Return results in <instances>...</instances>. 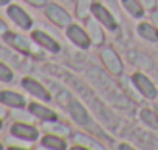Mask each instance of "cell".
Segmentation results:
<instances>
[{"instance_id":"obj_1","label":"cell","mask_w":158,"mask_h":150,"mask_svg":"<svg viewBox=\"0 0 158 150\" xmlns=\"http://www.w3.org/2000/svg\"><path fill=\"white\" fill-rule=\"evenodd\" d=\"M132 81H133V84L138 87V90L146 96V98H149V99H153L155 96H156V88L153 87V84L146 78V76H143L141 73H136V74H133L132 76Z\"/></svg>"},{"instance_id":"obj_2","label":"cell","mask_w":158,"mask_h":150,"mask_svg":"<svg viewBox=\"0 0 158 150\" xmlns=\"http://www.w3.org/2000/svg\"><path fill=\"white\" fill-rule=\"evenodd\" d=\"M102 60H104V63H106V67L109 68L110 73H113V74L123 73V63L119 60V56L112 48H106L102 51Z\"/></svg>"},{"instance_id":"obj_3","label":"cell","mask_w":158,"mask_h":150,"mask_svg":"<svg viewBox=\"0 0 158 150\" xmlns=\"http://www.w3.org/2000/svg\"><path fill=\"white\" fill-rule=\"evenodd\" d=\"M47 16L51 19V22H54L57 26H67L70 23V16L65 10H62L57 5H50L47 6Z\"/></svg>"},{"instance_id":"obj_4","label":"cell","mask_w":158,"mask_h":150,"mask_svg":"<svg viewBox=\"0 0 158 150\" xmlns=\"http://www.w3.org/2000/svg\"><path fill=\"white\" fill-rule=\"evenodd\" d=\"M67 36H68L70 40H73V43H76L77 47H81V48H89V45H90L89 36L85 34V31L81 26H77V25L70 26L68 31H67Z\"/></svg>"},{"instance_id":"obj_5","label":"cell","mask_w":158,"mask_h":150,"mask_svg":"<svg viewBox=\"0 0 158 150\" xmlns=\"http://www.w3.org/2000/svg\"><path fill=\"white\" fill-rule=\"evenodd\" d=\"M92 11H93L95 17H96L99 22H102L107 28H110V30H116V22H115V19L112 17V14H110L102 5H99V3L92 5Z\"/></svg>"},{"instance_id":"obj_6","label":"cell","mask_w":158,"mask_h":150,"mask_svg":"<svg viewBox=\"0 0 158 150\" xmlns=\"http://www.w3.org/2000/svg\"><path fill=\"white\" fill-rule=\"evenodd\" d=\"M8 14H10V17L19 25V26H22V28H30L31 26V19H30V16L22 10V8H19V6H10V10H8Z\"/></svg>"},{"instance_id":"obj_7","label":"cell","mask_w":158,"mask_h":150,"mask_svg":"<svg viewBox=\"0 0 158 150\" xmlns=\"http://www.w3.org/2000/svg\"><path fill=\"white\" fill-rule=\"evenodd\" d=\"M22 85H23L31 95L37 96L39 99L50 101V93H48V91H47L39 82H36L34 79H23V81H22Z\"/></svg>"},{"instance_id":"obj_8","label":"cell","mask_w":158,"mask_h":150,"mask_svg":"<svg viewBox=\"0 0 158 150\" xmlns=\"http://www.w3.org/2000/svg\"><path fill=\"white\" fill-rule=\"evenodd\" d=\"M70 113H71V116H73V119L77 122V124H81V125H85V124H89V113L85 111V108L79 104V102H76V101H71L70 102Z\"/></svg>"},{"instance_id":"obj_9","label":"cell","mask_w":158,"mask_h":150,"mask_svg":"<svg viewBox=\"0 0 158 150\" xmlns=\"http://www.w3.org/2000/svg\"><path fill=\"white\" fill-rule=\"evenodd\" d=\"M11 132H13V135H16V136L22 138V139L33 141V139L37 138V130L33 128L31 125H27V124H14Z\"/></svg>"},{"instance_id":"obj_10","label":"cell","mask_w":158,"mask_h":150,"mask_svg":"<svg viewBox=\"0 0 158 150\" xmlns=\"http://www.w3.org/2000/svg\"><path fill=\"white\" fill-rule=\"evenodd\" d=\"M33 39L37 42V43H40L42 47H45L47 50H50V51H59V45L56 43V40L54 39H51L50 36H47L45 33H42V31H34L33 33Z\"/></svg>"},{"instance_id":"obj_11","label":"cell","mask_w":158,"mask_h":150,"mask_svg":"<svg viewBox=\"0 0 158 150\" xmlns=\"http://www.w3.org/2000/svg\"><path fill=\"white\" fill-rule=\"evenodd\" d=\"M0 101L5 105H11V107H23L25 104V99L14 91H2L0 93Z\"/></svg>"},{"instance_id":"obj_12","label":"cell","mask_w":158,"mask_h":150,"mask_svg":"<svg viewBox=\"0 0 158 150\" xmlns=\"http://www.w3.org/2000/svg\"><path fill=\"white\" fill-rule=\"evenodd\" d=\"M5 39L8 43H11L13 47H16L17 50L23 51V53H30V43L25 37L22 36H17V34H13V33H6L5 34Z\"/></svg>"},{"instance_id":"obj_13","label":"cell","mask_w":158,"mask_h":150,"mask_svg":"<svg viewBox=\"0 0 158 150\" xmlns=\"http://www.w3.org/2000/svg\"><path fill=\"white\" fill-rule=\"evenodd\" d=\"M30 110H31L33 115H36V118H40L44 121H56V118H57L54 111H51L50 108H45L39 104H31Z\"/></svg>"},{"instance_id":"obj_14","label":"cell","mask_w":158,"mask_h":150,"mask_svg":"<svg viewBox=\"0 0 158 150\" xmlns=\"http://www.w3.org/2000/svg\"><path fill=\"white\" fill-rule=\"evenodd\" d=\"M87 28H89V31H90V36H92L93 42H95L96 45L102 43V40H104L102 31H101V28L98 26V23H96L93 19H90V20L87 22Z\"/></svg>"},{"instance_id":"obj_15","label":"cell","mask_w":158,"mask_h":150,"mask_svg":"<svg viewBox=\"0 0 158 150\" xmlns=\"http://www.w3.org/2000/svg\"><path fill=\"white\" fill-rule=\"evenodd\" d=\"M138 31H139V34L144 37V39H147V40H158V31L152 26V25H149V23H141L139 26H138Z\"/></svg>"},{"instance_id":"obj_16","label":"cell","mask_w":158,"mask_h":150,"mask_svg":"<svg viewBox=\"0 0 158 150\" xmlns=\"http://www.w3.org/2000/svg\"><path fill=\"white\" fill-rule=\"evenodd\" d=\"M42 144L45 145V147H48V148H65V142L60 139V138H57V136H53V135H50V136H45L44 139H42Z\"/></svg>"},{"instance_id":"obj_17","label":"cell","mask_w":158,"mask_h":150,"mask_svg":"<svg viewBox=\"0 0 158 150\" xmlns=\"http://www.w3.org/2000/svg\"><path fill=\"white\" fill-rule=\"evenodd\" d=\"M141 119H143V122L147 124L149 127L158 128V116H156L153 111H150V110H143V111H141Z\"/></svg>"},{"instance_id":"obj_18","label":"cell","mask_w":158,"mask_h":150,"mask_svg":"<svg viewBox=\"0 0 158 150\" xmlns=\"http://www.w3.org/2000/svg\"><path fill=\"white\" fill-rule=\"evenodd\" d=\"M123 5L126 6V10L132 16H135V17H141L143 16V8L138 5L136 0H123Z\"/></svg>"},{"instance_id":"obj_19","label":"cell","mask_w":158,"mask_h":150,"mask_svg":"<svg viewBox=\"0 0 158 150\" xmlns=\"http://www.w3.org/2000/svg\"><path fill=\"white\" fill-rule=\"evenodd\" d=\"M130 54H132V60H133L138 67H141V68H150V67H152V60H150L147 56L138 54V53H130Z\"/></svg>"},{"instance_id":"obj_20","label":"cell","mask_w":158,"mask_h":150,"mask_svg":"<svg viewBox=\"0 0 158 150\" xmlns=\"http://www.w3.org/2000/svg\"><path fill=\"white\" fill-rule=\"evenodd\" d=\"M90 6H92V0H79L77 2V16L81 19L87 17V14L90 11Z\"/></svg>"},{"instance_id":"obj_21","label":"cell","mask_w":158,"mask_h":150,"mask_svg":"<svg viewBox=\"0 0 158 150\" xmlns=\"http://www.w3.org/2000/svg\"><path fill=\"white\" fill-rule=\"evenodd\" d=\"M0 79L5 81V82H10V81L13 79L11 70H10L6 65H3V63H0Z\"/></svg>"},{"instance_id":"obj_22","label":"cell","mask_w":158,"mask_h":150,"mask_svg":"<svg viewBox=\"0 0 158 150\" xmlns=\"http://www.w3.org/2000/svg\"><path fill=\"white\" fill-rule=\"evenodd\" d=\"M74 139H76V141H82V144H84V145L87 144V145H89V147H92V148H101V145H99L98 142L92 141L90 138H85L84 135H76V136H74Z\"/></svg>"},{"instance_id":"obj_23","label":"cell","mask_w":158,"mask_h":150,"mask_svg":"<svg viewBox=\"0 0 158 150\" xmlns=\"http://www.w3.org/2000/svg\"><path fill=\"white\" fill-rule=\"evenodd\" d=\"M141 2H143V5L147 6V8H153V6H155V0H141Z\"/></svg>"},{"instance_id":"obj_24","label":"cell","mask_w":158,"mask_h":150,"mask_svg":"<svg viewBox=\"0 0 158 150\" xmlns=\"http://www.w3.org/2000/svg\"><path fill=\"white\" fill-rule=\"evenodd\" d=\"M5 33H6V25L0 20V34H5Z\"/></svg>"},{"instance_id":"obj_25","label":"cell","mask_w":158,"mask_h":150,"mask_svg":"<svg viewBox=\"0 0 158 150\" xmlns=\"http://www.w3.org/2000/svg\"><path fill=\"white\" fill-rule=\"evenodd\" d=\"M31 3H34V5H44L45 3V0H30Z\"/></svg>"},{"instance_id":"obj_26","label":"cell","mask_w":158,"mask_h":150,"mask_svg":"<svg viewBox=\"0 0 158 150\" xmlns=\"http://www.w3.org/2000/svg\"><path fill=\"white\" fill-rule=\"evenodd\" d=\"M152 17H153V22H155V25H156V26H158V11H155V13H153V16H152Z\"/></svg>"},{"instance_id":"obj_27","label":"cell","mask_w":158,"mask_h":150,"mask_svg":"<svg viewBox=\"0 0 158 150\" xmlns=\"http://www.w3.org/2000/svg\"><path fill=\"white\" fill-rule=\"evenodd\" d=\"M10 0H0V5H5V3H8Z\"/></svg>"},{"instance_id":"obj_28","label":"cell","mask_w":158,"mask_h":150,"mask_svg":"<svg viewBox=\"0 0 158 150\" xmlns=\"http://www.w3.org/2000/svg\"><path fill=\"white\" fill-rule=\"evenodd\" d=\"M156 111H158V105H156Z\"/></svg>"},{"instance_id":"obj_29","label":"cell","mask_w":158,"mask_h":150,"mask_svg":"<svg viewBox=\"0 0 158 150\" xmlns=\"http://www.w3.org/2000/svg\"><path fill=\"white\" fill-rule=\"evenodd\" d=\"M0 127H2V122H0Z\"/></svg>"},{"instance_id":"obj_30","label":"cell","mask_w":158,"mask_h":150,"mask_svg":"<svg viewBox=\"0 0 158 150\" xmlns=\"http://www.w3.org/2000/svg\"><path fill=\"white\" fill-rule=\"evenodd\" d=\"M0 148H2V145H0Z\"/></svg>"}]
</instances>
